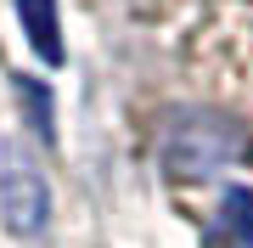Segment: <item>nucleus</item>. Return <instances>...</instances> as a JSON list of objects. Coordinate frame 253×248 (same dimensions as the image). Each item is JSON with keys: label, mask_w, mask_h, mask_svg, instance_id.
Segmentation results:
<instances>
[{"label": "nucleus", "mask_w": 253, "mask_h": 248, "mask_svg": "<svg viewBox=\"0 0 253 248\" xmlns=\"http://www.w3.org/2000/svg\"><path fill=\"white\" fill-rule=\"evenodd\" d=\"M191 62L225 101L253 107V0H214L208 6Z\"/></svg>", "instance_id": "1"}, {"label": "nucleus", "mask_w": 253, "mask_h": 248, "mask_svg": "<svg viewBox=\"0 0 253 248\" xmlns=\"http://www.w3.org/2000/svg\"><path fill=\"white\" fill-rule=\"evenodd\" d=\"M45 214H51L45 175L34 169V158L23 147H6V158H0V220H6V231L34 237L45 226Z\"/></svg>", "instance_id": "2"}, {"label": "nucleus", "mask_w": 253, "mask_h": 248, "mask_svg": "<svg viewBox=\"0 0 253 248\" xmlns=\"http://www.w3.org/2000/svg\"><path fill=\"white\" fill-rule=\"evenodd\" d=\"M23 34L45 62H62V23H56V0H17Z\"/></svg>", "instance_id": "3"}, {"label": "nucleus", "mask_w": 253, "mask_h": 248, "mask_svg": "<svg viewBox=\"0 0 253 248\" xmlns=\"http://www.w3.org/2000/svg\"><path fill=\"white\" fill-rule=\"evenodd\" d=\"M17 96H23V107H28V119H34V130L51 141V101H45V91H40L34 79H17Z\"/></svg>", "instance_id": "4"}]
</instances>
